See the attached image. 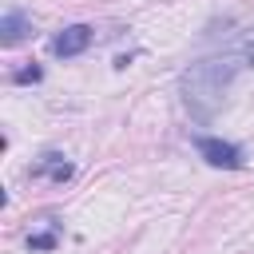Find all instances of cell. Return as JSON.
Returning <instances> with one entry per match:
<instances>
[{"label":"cell","instance_id":"5","mask_svg":"<svg viewBox=\"0 0 254 254\" xmlns=\"http://www.w3.org/2000/svg\"><path fill=\"white\" fill-rule=\"evenodd\" d=\"M28 32H32V24H28L24 12H4V20H0V44H4V48L20 44Z\"/></svg>","mask_w":254,"mask_h":254},{"label":"cell","instance_id":"3","mask_svg":"<svg viewBox=\"0 0 254 254\" xmlns=\"http://www.w3.org/2000/svg\"><path fill=\"white\" fill-rule=\"evenodd\" d=\"M91 36H95V32H91L87 24H71V28H64V32L52 40V52H56L60 60H67V56H79V52L91 44Z\"/></svg>","mask_w":254,"mask_h":254},{"label":"cell","instance_id":"4","mask_svg":"<svg viewBox=\"0 0 254 254\" xmlns=\"http://www.w3.org/2000/svg\"><path fill=\"white\" fill-rule=\"evenodd\" d=\"M32 175H40V179H52V183H67L71 179V163L64 159V155H56V151H48L36 167H32Z\"/></svg>","mask_w":254,"mask_h":254},{"label":"cell","instance_id":"6","mask_svg":"<svg viewBox=\"0 0 254 254\" xmlns=\"http://www.w3.org/2000/svg\"><path fill=\"white\" fill-rule=\"evenodd\" d=\"M234 48H238V56H246V60H250V64H254V28H250V32H242V36H238V44H234Z\"/></svg>","mask_w":254,"mask_h":254},{"label":"cell","instance_id":"1","mask_svg":"<svg viewBox=\"0 0 254 254\" xmlns=\"http://www.w3.org/2000/svg\"><path fill=\"white\" fill-rule=\"evenodd\" d=\"M234 71H238L234 60H202V64H190L183 71V99H187V107L198 119H210L218 111L222 91L234 79Z\"/></svg>","mask_w":254,"mask_h":254},{"label":"cell","instance_id":"8","mask_svg":"<svg viewBox=\"0 0 254 254\" xmlns=\"http://www.w3.org/2000/svg\"><path fill=\"white\" fill-rule=\"evenodd\" d=\"M28 246H32V250H52V246H56V234H32Z\"/></svg>","mask_w":254,"mask_h":254},{"label":"cell","instance_id":"7","mask_svg":"<svg viewBox=\"0 0 254 254\" xmlns=\"http://www.w3.org/2000/svg\"><path fill=\"white\" fill-rule=\"evenodd\" d=\"M40 75H44V71H40V67H36V64H32V67H20V71H16V75H12V79H16V83H36V79H40Z\"/></svg>","mask_w":254,"mask_h":254},{"label":"cell","instance_id":"2","mask_svg":"<svg viewBox=\"0 0 254 254\" xmlns=\"http://www.w3.org/2000/svg\"><path fill=\"white\" fill-rule=\"evenodd\" d=\"M198 147V155L210 163V167H226V171H234V167H242V151L234 147V143H222V139H198L194 143Z\"/></svg>","mask_w":254,"mask_h":254}]
</instances>
